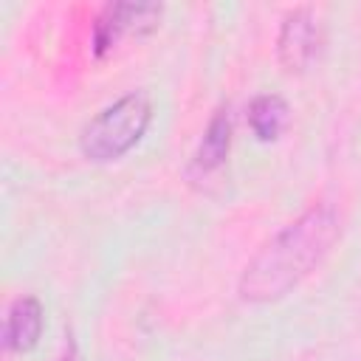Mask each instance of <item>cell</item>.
I'll list each match as a JSON object with an SVG mask.
<instances>
[{
	"label": "cell",
	"mask_w": 361,
	"mask_h": 361,
	"mask_svg": "<svg viewBox=\"0 0 361 361\" xmlns=\"http://www.w3.org/2000/svg\"><path fill=\"white\" fill-rule=\"evenodd\" d=\"M341 237V214L322 200L282 226L245 262L237 293L248 305H271L293 293L336 248Z\"/></svg>",
	"instance_id": "1"
},
{
	"label": "cell",
	"mask_w": 361,
	"mask_h": 361,
	"mask_svg": "<svg viewBox=\"0 0 361 361\" xmlns=\"http://www.w3.org/2000/svg\"><path fill=\"white\" fill-rule=\"evenodd\" d=\"M152 124V99L147 90H130L104 104L79 133V152L90 164L124 158Z\"/></svg>",
	"instance_id": "2"
},
{
	"label": "cell",
	"mask_w": 361,
	"mask_h": 361,
	"mask_svg": "<svg viewBox=\"0 0 361 361\" xmlns=\"http://www.w3.org/2000/svg\"><path fill=\"white\" fill-rule=\"evenodd\" d=\"M164 8L158 3H107L90 28V51L96 59L113 54L130 37H147L161 25Z\"/></svg>",
	"instance_id": "3"
},
{
	"label": "cell",
	"mask_w": 361,
	"mask_h": 361,
	"mask_svg": "<svg viewBox=\"0 0 361 361\" xmlns=\"http://www.w3.org/2000/svg\"><path fill=\"white\" fill-rule=\"evenodd\" d=\"M322 51V25L313 8H290L276 31V59L285 73H305Z\"/></svg>",
	"instance_id": "4"
},
{
	"label": "cell",
	"mask_w": 361,
	"mask_h": 361,
	"mask_svg": "<svg viewBox=\"0 0 361 361\" xmlns=\"http://www.w3.org/2000/svg\"><path fill=\"white\" fill-rule=\"evenodd\" d=\"M42 327H45L42 302L34 293L17 296L8 305L6 322H3V347H6V353H14V355L31 353L42 338Z\"/></svg>",
	"instance_id": "5"
},
{
	"label": "cell",
	"mask_w": 361,
	"mask_h": 361,
	"mask_svg": "<svg viewBox=\"0 0 361 361\" xmlns=\"http://www.w3.org/2000/svg\"><path fill=\"white\" fill-rule=\"evenodd\" d=\"M228 149H231V113H228V107H220L209 118V124H206V130H203V135H200V141L189 158L186 175L195 180L214 175L226 164Z\"/></svg>",
	"instance_id": "6"
},
{
	"label": "cell",
	"mask_w": 361,
	"mask_h": 361,
	"mask_svg": "<svg viewBox=\"0 0 361 361\" xmlns=\"http://www.w3.org/2000/svg\"><path fill=\"white\" fill-rule=\"evenodd\" d=\"M245 118H248L251 135L262 144H271L288 130L290 107L279 93H259V96L251 99V104L245 110Z\"/></svg>",
	"instance_id": "7"
},
{
	"label": "cell",
	"mask_w": 361,
	"mask_h": 361,
	"mask_svg": "<svg viewBox=\"0 0 361 361\" xmlns=\"http://www.w3.org/2000/svg\"><path fill=\"white\" fill-rule=\"evenodd\" d=\"M76 358V350H73V341H65V350H62V355L56 358V361H73Z\"/></svg>",
	"instance_id": "8"
}]
</instances>
